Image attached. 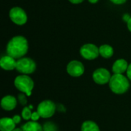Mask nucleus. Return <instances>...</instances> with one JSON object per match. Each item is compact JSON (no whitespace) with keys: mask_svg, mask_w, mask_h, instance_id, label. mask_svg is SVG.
<instances>
[{"mask_svg":"<svg viewBox=\"0 0 131 131\" xmlns=\"http://www.w3.org/2000/svg\"><path fill=\"white\" fill-rule=\"evenodd\" d=\"M111 78V73L106 68H97L93 73V79L94 82L98 84H105L109 83Z\"/></svg>","mask_w":131,"mask_h":131,"instance_id":"8","label":"nucleus"},{"mask_svg":"<svg viewBox=\"0 0 131 131\" xmlns=\"http://www.w3.org/2000/svg\"><path fill=\"white\" fill-rule=\"evenodd\" d=\"M16 65L17 61L8 54L2 56L0 59V66L5 71H12L16 69Z\"/></svg>","mask_w":131,"mask_h":131,"instance_id":"10","label":"nucleus"},{"mask_svg":"<svg viewBox=\"0 0 131 131\" xmlns=\"http://www.w3.org/2000/svg\"><path fill=\"white\" fill-rule=\"evenodd\" d=\"M40 117H41V116L39 115V114L38 112H33L31 120H32V121H37Z\"/></svg>","mask_w":131,"mask_h":131,"instance_id":"21","label":"nucleus"},{"mask_svg":"<svg viewBox=\"0 0 131 131\" xmlns=\"http://www.w3.org/2000/svg\"><path fill=\"white\" fill-rule=\"evenodd\" d=\"M71 4H74V5H78V4H81L82 3L84 0H68Z\"/></svg>","mask_w":131,"mask_h":131,"instance_id":"24","label":"nucleus"},{"mask_svg":"<svg viewBox=\"0 0 131 131\" xmlns=\"http://www.w3.org/2000/svg\"><path fill=\"white\" fill-rule=\"evenodd\" d=\"M81 131H100V129L94 122L87 121L83 123L81 126Z\"/></svg>","mask_w":131,"mask_h":131,"instance_id":"16","label":"nucleus"},{"mask_svg":"<svg viewBox=\"0 0 131 131\" xmlns=\"http://www.w3.org/2000/svg\"><path fill=\"white\" fill-rule=\"evenodd\" d=\"M28 51V42L22 35H16L12 38L6 45L7 54L15 59L23 58Z\"/></svg>","mask_w":131,"mask_h":131,"instance_id":"1","label":"nucleus"},{"mask_svg":"<svg viewBox=\"0 0 131 131\" xmlns=\"http://www.w3.org/2000/svg\"><path fill=\"white\" fill-rule=\"evenodd\" d=\"M67 72L72 77H80L84 72V66L79 61H71L67 65Z\"/></svg>","mask_w":131,"mask_h":131,"instance_id":"9","label":"nucleus"},{"mask_svg":"<svg viewBox=\"0 0 131 131\" xmlns=\"http://www.w3.org/2000/svg\"><path fill=\"white\" fill-rule=\"evenodd\" d=\"M109 86L114 93L117 94H122L127 91L130 88V83L128 78L123 74H114L111 76L109 81Z\"/></svg>","mask_w":131,"mask_h":131,"instance_id":"2","label":"nucleus"},{"mask_svg":"<svg viewBox=\"0 0 131 131\" xmlns=\"http://www.w3.org/2000/svg\"><path fill=\"white\" fill-rule=\"evenodd\" d=\"M43 130L44 131H57V127L53 123L47 122L45 124L43 127Z\"/></svg>","mask_w":131,"mask_h":131,"instance_id":"18","label":"nucleus"},{"mask_svg":"<svg viewBox=\"0 0 131 131\" xmlns=\"http://www.w3.org/2000/svg\"><path fill=\"white\" fill-rule=\"evenodd\" d=\"M12 131H23V130H22V129H21V128H15L14 130H12Z\"/></svg>","mask_w":131,"mask_h":131,"instance_id":"27","label":"nucleus"},{"mask_svg":"<svg viewBox=\"0 0 131 131\" xmlns=\"http://www.w3.org/2000/svg\"><path fill=\"white\" fill-rule=\"evenodd\" d=\"M128 66L129 64L125 59H123V58L117 59V61H114L112 66V71L114 74H123L124 72H127Z\"/></svg>","mask_w":131,"mask_h":131,"instance_id":"11","label":"nucleus"},{"mask_svg":"<svg viewBox=\"0 0 131 131\" xmlns=\"http://www.w3.org/2000/svg\"><path fill=\"white\" fill-rule=\"evenodd\" d=\"M31 115H32V113L31 111V109L30 107H25L22 110V112H21V116H22V118L25 121H28L31 118Z\"/></svg>","mask_w":131,"mask_h":131,"instance_id":"17","label":"nucleus"},{"mask_svg":"<svg viewBox=\"0 0 131 131\" xmlns=\"http://www.w3.org/2000/svg\"><path fill=\"white\" fill-rule=\"evenodd\" d=\"M17 105V100L15 97L7 95L4 97L1 101V106L2 109L5 111H12Z\"/></svg>","mask_w":131,"mask_h":131,"instance_id":"12","label":"nucleus"},{"mask_svg":"<svg viewBox=\"0 0 131 131\" xmlns=\"http://www.w3.org/2000/svg\"><path fill=\"white\" fill-rule=\"evenodd\" d=\"M127 78H129V80L131 81V64H129L128 68L127 70Z\"/></svg>","mask_w":131,"mask_h":131,"instance_id":"23","label":"nucleus"},{"mask_svg":"<svg viewBox=\"0 0 131 131\" xmlns=\"http://www.w3.org/2000/svg\"><path fill=\"white\" fill-rule=\"evenodd\" d=\"M15 123L12 118L3 117L0 120V130L12 131L15 129Z\"/></svg>","mask_w":131,"mask_h":131,"instance_id":"13","label":"nucleus"},{"mask_svg":"<svg viewBox=\"0 0 131 131\" xmlns=\"http://www.w3.org/2000/svg\"><path fill=\"white\" fill-rule=\"evenodd\" d=\"M12 119H13L14 122L15 123V124H18V123H20V121H21V117H20V116H18V115H15V116H14V117H12Z\"/></svg>","mask_w":131,"mask_h":131,"instance_id":"22","label":"nucleus"},{"mask_svg":"<svg viewBox=\"0 0 131 131\" xmlns=\"http://www.w3.org/2000/svg\"><path fill=\"white\" fill-rule=\"evenodd\" d=\"M91 4H96L97 2H98L99 0H88Z\"/></svg>","mask_w":131,"mask_h":131,"instance_id":"26","label":"nucleus"},{"mask_svg":"<svg viewBox=\"0 0 131 131\" xmlns=\"http://www.w3.org/2000/svg\"><path fill=\"white\" fill-rule=\"evenodd\" d=\"M15 88L27 96H31V91L34 88L33 80L27 74L17 76L14 81Z\"/></svg>","mask_w":131,"mask_h":131,"instance_id":"3","label":"nucleus"},{"mask_svg":"<svg viewBox=\"0 0 131 131\" xmlns=\"http://www.w3.org/2000/svg\"><path fill=\"white\" fill-rule=\"evenodd\" d=\"M127 29L131 32V17L127 22Z\"/></svg>","mask_w":131,"mask_h":131,"instance_id":"25","label":"nucleus"},{"mask_svg":"<svg viewBox=\"0 0 131 131\" xmlns=\"http://www.w3.org/2000/svg\"><path fill=\"white\" fill-rule=\"evenodd\" d=\"M80 54L86 60H94L100 55L99 48L94 44L88 43L81 47Z\"/></svg>","mask_w":131,"mask_h":131,"instance_id":"7","label":"nucleus"},{"mask_svg":"<svg viewBox=\"0 0 131 131\" xmlns=\"http://www.w3.org/2000/svg\"><path fill=\"white\" fill-rule=\"evenodd\" d=\"M109 1L111 2H112L113 4H114V5H123L124 3H126L127 0H109Z\"/></svg>","mask_w":131,"mask_h":131,"instance_id":"20","label":"nucleus"},{"mask_svg":"<svg viewBox=\"0 0 131 131\" xmlns=\"http://www.w3.org/2000/svg\"><path fill=\"white\" fill-rule=\"evenodd\" d=\"M8 15H9L10 20L14 24L18 26L24 25L28 21L27 13L22 8L18 7V6L12 8L9 11Z\"/></svg>","mask_w":131,"mask_h":131,"instance_id":"4","label":"nucleus"},{"mask_svg":"<svg viewBox=\"0 0 131 131\" xmlns=\"http://www.w3.org/2000/svg\"><path fill=\"white\" fill-rule=\"evenodd\" d=\"M18 98L19 103H20L21 105H23V106H25V105H26V104H27V98H26V96L25 95L24 93H23V94H18Z\"/></svg>","mask_w":131,"mask_h":131,"instance_id":"19","label":"nucleus"},{"mask_svg":"<svg viewBox=\"0 0 131 131\" xmlns=\"http://www.w3.org/2000/svg\"><path fill=\"white\" fill-rule=\"evenodd\" d=\"M56 110L55 104L49 100L43 101L38 106L37 112L39 114L41 117L42 118H49L52 117Z\"/></svg>","mask_w":131,"mask_h":131,"instance_id":"6","label":"nucleus"},{"mask_svg":"<svg viewBox=\"0 0 131 131\" xmlns=\"http://www.w3.org/2000/svg\"><path fill=\"white\" fill-rule=\"evenodd\" d=\"M99 52L100 55L104 58H110L114 54V48L112 46L109 45H102L99 47Z\"/></svg>","mask_w":131,"mask_h":131,"instance_id":"14","label":"nucleus"},{"mask_svg":"<svg viewBox=\"0 0 131 131\" xmlns=\"http://www.w3.org/2000/svg\"><path fill=\"white\" fill-rule=\"evenodd\" d=\"M23 131H44L43 127L37 121H29L21 127Z\"/></svg>","mask_w":131,"mask_h":131,"instance_id":"15","label":"nucleus"},{"mask_svg":"<svg viewBox=\"0 0 131 131\" xmlns=\"http://www.w3.org/2000/svg\"><path fill=\"white\" fill-rule=\"evenodd\" d=\"M35 69H36V63L31 58L23 57L17 60L16 70L18 72L23 74H29L35 72Z\"/></svg>","mask_w":131,"mask_h":131,"instance_id":"5","label":"nucleus"}]
</instances>
